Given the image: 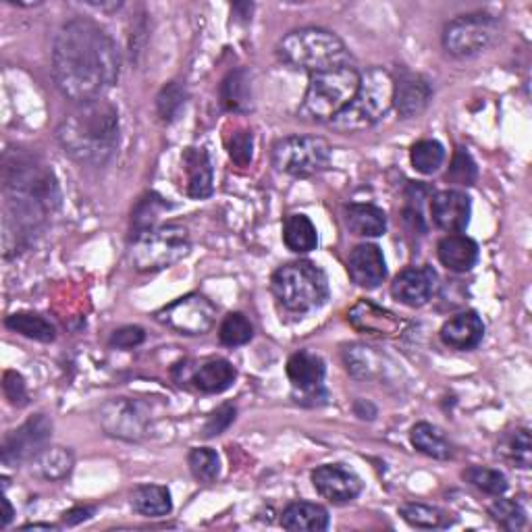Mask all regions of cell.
<instances>
[{
	"instance_id": "cell-1",
	"label": "cell",
	"mask_w": 532,
	"mask_h": 532,
	"mask_svg": "<svg viewBox=\"0 0 532 532\" xmlns=\"http://www.w3.org/2000/svg\"><path fill=\"white\" fill-rule=\"evenodd\" d=\"M121 57L115 40L90 19H73L57 34L52 75L73 104L104 98L119 79Z\"/></svg>"
},
{
	"instance_id": "cell-2",
	"label": "cell",
	"mask_w": 532,
	"mask_h": 532,
	"mask_svg": "<svg viewBox=\"0 0 532 532\" xmlns=\"http://www.w3.org/2000/svg\"><path fill=\"white\" fill-rule=\"evenodd\" d=\"M5 188V219L3 244L5 254L11 256L30 246L34 235L44 225L48 212L61 202L59 185L46 165L36 156L13 150L3 161Z\"/></svg>"
},
{
	"instance_id": "cell-3",
	"label": "cell",
	"mask_w": 532,
	"mask_h": 532,
	"mask_svg": "<svg viewBox=\"0 0 532 532\" xmlns=\"http://www.w3.org/2000/svg\"><path fill=\"white\" fill-rule=\"evenodd\" d=\"M65 154L86 167H104L119 146V113L106 98L79 102L57 127Z\"/></svg>"
},
{
	"instance_id": "cell-4",
	"label": "cell",
	"mask_w": 532,
	"mask_h": 532,
	"mask_svg": "<svg viewBox=\"0 0 532 532\" xmlns=\"http://www.w3.org/2000/svg\"><path fill=\"white\" fill-rule=\"evenodd\" d=\"M277 55L285 65L308 71L310 75L354 65L350 50L343 40L337 34L321 28H302L289 32L279 42Z\"/></svg>"
},
{
	"instance_id": "cell-5",
	"label": "cell",
	"mask_w": 532,
	"mask_h": 532,
	"mask_svg": "<svg viewBox=\"0 0 532 532\" xmlns=\"http://www.w3.org/2000/svg\"><path fill=\"white\" fill-rule=\"evenodd\" d=\"M273 296L291 314H308L329 300V279L321 266L310 260L287 262L273 273Z\"/></svg>"
},
{
	"instance_id": "cell-6",
	"label": "cell",
	"mask_w": 532,
	"mask_h": 532,
	"mask_svg": "<svg viewBox=\"0 0 532 532\" xmlns=\"http://www.w3.org/2000/svg\"><path fill=\"white\" fill-rule=\"evenodd\" d=\"M393 106V77L381 67L360 73V86L329 125L339 133H358L377 125Z\"/></svg>"
},
{
	"instance_id": "cell-7",
	"label": "cell",
	"mask_w": 532,
	"mask_h": 532,
	"mask_svg": "<svg viewBox=\"0 0 532 532\" xmlns=\"http://www.w3.org/2000/svg\"><path fill=\"white\" fill-rule=\"evenodd\" d=\"M360 86V71L354 65L312 73L298 117L308 123H329L354 98Z\"/></svg>"
},
{
	"instance_id": "cell-8",
	"label": "cell",
	"mask_w": 532,
	"mask_h": 532,
	"mask_svg": "<svg viewBox=\"0 0 532 532\" xmlns=\"http://www.w3.org/2000/svg\"><path fill=\"white\" fill-rule=\"evenodd\" d=\"M190 233L181 225L154 227L133 239L131 262L142 273L165 271L188 256Z\"/></svg>"
},
{
	"instance_id": "cell-9",
	"label": "cell",
	"mask_w": 532,
	"mask_h": 532,
	"mask_svg": "<svg viewBox=\"0 0 532 532\" xmlns=\"http://www.w3.org/2000/svg\"><path fill=\"white\" fill-rule=\"evenodd\" d=\"M273 165L279 173L308 179L331 165V146L316 136H289L273 146Z\"/></svg>"
},
{
	"instance_id": "cell-10",
	"label": "cell",
	"mask_w": 532,
	"mask_h": 532,
	"mask_svg": "<svg viewBox=\"0 0 532 532\" xmlns=\"http://www.w3.org/2000/svg\"><path fill=\"white\" fill-rule=\"evenodd\" d=\"M497 38V19L489 13H468L449 21L443 30V46L454 57H474Z\"/></svg>"
},
{
	"instance_id": "cell-11",
	"label": "cell",
	"mask_w": 532,
	"mask_h": 532,
	"mask_svg": "<svg viewBox=\"0 0 532 532\" xmlns=\"http://www.w3.org/2000/svg\"><path fill=\"white\" fill-rule=\"evenodd\" d=\"M98 422L106 435L127 443L144 441L152 429L148 408L138 399L129 397H115L102 404Z\"/></svg>"
},
{
	"instance_id": "cell-12",
	"label": "cell",
	"mask_w": 532,
	"mask_h": 532,
	"mask_svg": "<svg viewBox=\"0 0 532 532\" xmlns=\"http://www.w3.org/2000/svg\"><path fill=\"white\" fill-rule=\"evenodd\" d=\"M156 321L173 333L198 337L206 335L217 321V308L200 294H188L156 312Z\"/></svg>"
},
{
	"instance_id": "cell-13",
	"label": "cell",
	"mask_w": 532,
	"mask_h": 532,
	"mask_svg": "<svg viewBox=\"0 0 532 532\" xmlns=\"http://www.w3.org/2000/svg\"><path fill=\"white\" fill-rule=\"evenodd\" d=\"M325 362L321 356L312 352H296L287 360V377L294 385V397L302 406H321L327 402L325 381Z\"/></svg>"
},
{
	"instance_id": "cell-14",
	"label": "cell",
	"mask_w": 532,
	"mask_h": 532,
	"mask_svg": "<svg viewBox=\"0 0 532 532\" xmlns=\"http://www.w3.org/2000/svg\"><path fill=\"white\" fill-rule=\"evenodd\" d=\"M52 435V422L44 416H32L23 422L19 429L9 433L3 441V464L19 466L23 462H32L44 447H48Z\"/></svg>"
},
{
	"instance_id": "cell-15",
	"label": "cell",
	"mask_w": 532,
	"mask_h": 532,
	"mask_svg": "<svg viewBox=\"0 0 532 532\" xmlns=\"http://www.w3.org/2000/svg\"><path fill=\"white\" fill-rule=\"evenodd\" d=\"M316 493L335 505L354 501L362 493V481L356 472L343 464H325L312 472Z\"/></svg>"
},
{
	"instance_id": "cell-16",
	"label": "cell",
	"mask_w": 532,
	"mask_h": 532,
	"mask_svg": "<svg viewBox=\"0 0 532 532\" xmlns=\"http://www.w3.org/2000/svg\"><path fill=\"white\" fill-rule=\"evenodd\" d=\"M437 289V273L433 266H410L391 283V296L410 308L427 304Z\"/></svg>"
},
{
	"instance_id": "cell-17",
	"label": "cell",
	"mask_w": 532,
	"mask_h": 532,
	"mask_svg": "<svg viewBox=\"0 0 532 532\" xmlns=\"http://www.w3.org/2000/svg\"><path fill=\"white\" fill-rule=\"evenodd\" d=\"M472 215L470 196L460 190H443L431 198L433 223L447 233H462Z\"/></svg>"
},
{
	"instance_id": "cell-18",
	"label": "cell",
	"mask_w": 532,
	"mask_h": 532,
	"mask_svg": "<svg viewBox=\"0 0 532 532\" xmlns=\"http://www.w3.org/2000/svg\"><path fill=\"white\" fill-rule=\"evenodd\" d=\"M431 84L418 73H402L393 79V106L399 117H418L431 102Z\"/></svg>"
},
{
	"instance_id": "cell-19",
	"label": "cell",
	"mask_w": 532,
	"mask_h": 532,
	"mask_svg": "<svg viewBox=\"0 0 532 532\" xmlns=\"http://www.w3.org/2000/svg\"><path fill=\"white\" fill-rule=\"evenodd\" d=\"M348 273L360 287L375 289L387 277V264L383 252L375 244H360L348 258Z\"/></svg>"
},
{
	"instance_id": "cell-20",
	"label": "cell",
	"mask_w": 532,
	"mask_h": 532,
	"mask_svg": "<svg viewBox=\"0 0 532 532\" xmlns=\"http://www.w3.org/2000/svg\"><path fill=\"white\" fill-rule=\"evenodd\" d=\"M181 165L185 173V194L192 200H204L215 188V173H212V161L204 148H188L181 156Z\"/></svg>"
},
{
	"instance_id": "cell-21",
	"label": "cell",
	"mask_w": 532,
	"mask_h": 532,
	"mask_svg": "<svg viewBox=\"0 0 532 532\" xmlns=\"http://www.w3.org/2000/svg\"><path fill=\"white\" fill-rule=\"evenodd\" d=\"M348 318L352 327L364 335L393 337L399 333V329H402V321H399L393 312L372 304L370 300H360L350 310Z\"/></svg>"
},
{
	"instance_id": "cell-22",
	"label": "cell",
	"mask_w": 532,
	"mask_h": 532,
	"mask_svg": "<svg viewBox=\"0 0 532 532\" xmlns=\"http://www.w3.org/2000/svg\"><path fill=\"white\" fill-rule=\"evenodd\" d=\"M441 341L451 350H474L485 337L483 318L476 312H460L451 316L439 331Z\"/></svg>"
},
{
	"instance_id": "cell-23",
	"label": "cell",
	"mask_w": 532,
	"mask_h": 532,
	"mask_svg": "<svg viewBox=\"0 0 532 532\" xmlns=\"http://www.w3.org/2000/svg\"><path fill=\"white\" fill-rule=\"evenodd\" d=\"M437 256L447 271L468 273L478 260V244L466 235L451 233L439 242Z\"/></svg>"
},
{
	"instance_id": "cell-24",
	"label": "cell",
	"mask_w": 532,
	"mask_h": 532,
	"mask_svg": "<svg viewBox=\"0 0 532 532\" xmlns=\"http://www.w3.org/2000/svg\"><path fill=\"white\" fill-rule=\"evenodd\" d=\"M329 512L318 503H289L281 514V526L291 532H323L329 528Z\"/></svg>"
},
{
	"instance_id": "cell-25",
	"label": "cell",
	"mask_w": 532,
	"mask_h": 532,
	"mask_svg": "<svg viewBox=\"0 0 532 532\" xmlns=\"http://www.w3.org/2000/svg\"><path fill=\"white\" fill-rule=\"evenodd\" d=\"M188 381L194 383V387L202 393H223L235 381V368L229 360L212 358L192 370Z\"/></svg>"
},
{
	"instance_id": "cell-26",
	"label": "cell",
	"mask_w": 532,
	"mask_h": 532,
	"mask_svg": "<svg viewBox=\"0 0 532 532\" xmlns=\"http://www.w3.org/2000/svg\"><path fill=\"white\" fill-rule=\"evenodd\" d=\"M343 221L358 237H381L387 231V215L372 204H350L343 210Z\"/></svg>"
},
{
	"instance_id": "cell-27",
	"label": "cell",
	"mask_w": 532,
	"mask_h": 532,
	"mask_svg": "<svg viewBox=\"0 0 532 532\" xmlns=\"http://www.w3.org/2000/svg\"><path fill=\"white\" fill-rule=\"evenodd\" d=\"M75 458L65 447H44L40 454L32 460L34 476L48 483H59L67 478L73 470Z\"/></svg>"
},
{
	"instance_id": "cell-28",
	"label": "cell",
	"mask_w": 532,
	"mask_h": 532,
	"mask_svg": "<svg viewBox=\"0 0 532 532\" xmlns=\"http://www.w3.org/2000/svg\"><path fill=\"white\" fill-rule=\"evenodd\" d=\"M129 501L133 512L146 518H163L173 510L171 493L161 485H140L133 489Z\"/></svg>"
},
{
	"instance_id": "cell-29",
	"label": "cell",
	"mask_w": 532,
	"mask_h": 532,
	"mask_svg": "<svg viewBox=\"0 0 532 532\" xmlns=\"http://www.w3.org/2000/svg\"><path fill=\"white\" fill-rule=\"evenodd\" d=\"M410 441L420 454L429 456L433 460H449L454 456V447H451L449 439L443 435L441 429L433 427L431 422L414 424L410 431Z\"/></svg>"
},
{
	"instance_id": "cell-30",
	"label": "cell",
	"mask_w": 532,
	"mask_h": 532,
	"mask_svg": "<svg viewBox=\"0 0 532 532\" xmlns=\"http://www.w3.org/2000/svg\"><path fill=\"white\" fill-rule=\"evenodd\" d=\"M221 102L231 113H246L252 106V88L244 69L231 71L221 84Z\"/></svg>"
},
{
	"instance_id": "cell-31",
	"label": "cell",
	"mask_w": 532,
	"mask_h": 532,
	"mask_svg": "<svg viewBox=\"0 0 532 532\" xmlns=\"http://www.w3.org/2000/svg\"><path fill=\"white\" fill-rule=\"evenodd\" d=\"M283 242L296 254L312 252L318 246L316 227L306 215H291L283 225Z\"/></svg>"
},
{
	"instance_id": "cell-32",
	"label": "cell",
	"mask_w": 532,
	"mask_h": 532,
	"mask_svg": "<svg viewBox=\"0 0 532 532\" xmlns=\"http://www.w3.org/2000/svg\"><path fill=\"white\" fill-rule=\"evenodd\" d=\"M7 329L28 337V339H36L42 343H50L55 341L57 331L52 327L46 318L32 314V312H19V314H11L7 321H5Z\"/></svg>"
},
{
	"instance_id": "cell-33",
	"label": "cell",
	"mask_w": 532,
	"mask_h": 532,
	"mask_svg": "<svg viewBox=\"0 0 532 532\" xmlns=\"http://www.w3.org/2000/svg\"><path fill=\"white\" fill-rule=\"evenodd\" d=\"M399 516L416 528H443L451 522L443 510L427 503H404L399 508Z\"/></svg>"
},
{
	"instance_id": "cell-34",
	"label": "cell",
	"mask_w": 532,
	"mask_h": 532,
	"mask_svg": "<svg viewBox=\"0 0 532 532\" xmlns=\"http://www.w3.org/2000/svg\"><path fill=\"white\" fill-rule=\"evenodd\" d=\"M412 167L422 175H433L445 161V148L437 140H420L410 150Z\"/></svg>"
},
{
	"instance_id": "cell-35",
	"label": "cell",
	"mask_w": 532,
	"mask_h": 532,
	"mask_svg": "<svg viewBox=\"0 0 532 532\" xmlns=\"http://www.w3.org/2000/svg\"><path fill=\"white\" fill-rule=\"evenodd\" d=\"M464 481L468 485H472L474 489L483 491L487 495H503L508 491V478L503 476V472L493 470V468H485V466H470L464 470Z\"/></svg>"
},
{
	"instance_id": "cell-36",
	"label": "cell",
	"mask_w": 532,
	"mask_h": 532,
	"mask_svg": "<svg viewBox=\"0 0 532 532\" xmlns=\"http://www.w3.org/2000/svg\"><path fill=\"white\" fill-rule=\"evenodd\" d=\"M185 102H188V90L181 82H171L167 84L161 94L156 96V111L165 123H171L179 117V113L185 109Z\"/></svg>"
},
{
	"instance_id": "cell-37",
	"label": "cell",
	"mask_w": 532,
	"mask_h": 532,
	"mask_svg": "<svg viewBox=\"0 0 532 532\" xmlns=\"http://www.w3.org/2000/svg\"><path fill=\"white\" fill-rule=\"evenodd\" d=\"M489 516L505 530L518 532L526 526V510L514 499H495L489 505Z\"/></svg>"
},
{
	"instance_id": "cell-38",
	"label": "cell",
	"mask_w": 532,
	"mask_h": 532,
	"mask_svg": "<svg viewBox=\"0 0 532 532\" xmlns=\"http://www.w3.org/2000/svg\"><path fill=\"white\" fill-rule=\"evenodd\" d=\"M167 208H169V204L161 196L148 194L146 198H142L131 215V227L136 229V237L154 229L156 219L161 217V212Z\"/></svg>"
},
{
	"instance_id": "cell-39",
	"label": "cell",
	"mask_w": 532,
	"mask_h": 532,
	"mask_svg": "<svg viewBox=\"0 0 532 532\" xmlns=\"http://www.w3.org/2000/svg\"><path fill=\"white\" fill-rule=\"evenodd\" d=\"M188 464H190L194 478L200 483L217 481V476L221 474V460L217 456V451H212L208 447L192 449L188 456Z\"/></svg>"
},
{
	"instance_id": "cell-40",
	"label": "cell",
	"mask_w": 532,
	"mask_h": 532,
	"mask_svg": "<svg viewBox=\"0 0 532 532\" xmlns=\"http://www.w3.org/2000/svg\"><path fill=\"white\" fill-rule=\"evenodd\" d=\"M254 337V327L242 312H233L225 316L219 329V339L227 348H237V345H246Z\"/></svg>"
},
{
	"instance_id": "cell-41",
	"label": "cell",
	"mask_w": 532,
	"mask_h": 532,
	"mask_svg": "<svg viewBox=\"0 0 532 532\" xmlns=\"http://www.w3.org/2000/svg\"><path fill=\"white\" fill-rule=\"evenodd\" d=\"M501 454L518 468H530L532 464V441L528 429H518L510 437L503 439Z\"/></svg>"
},
{
	"instance_id": "cell-42",
	"label": "cell",
	"mask_w": 532,
	"mask_h": 532,
	"mask_svg": "<svg viewBox=\"0 0 532 532\" xmlns=\"http://www.w3.org/2000/svg\"><path fill=\"white\" fill-rule=\"evenodd\" d=\"M478 177V169H476V163L474 158L470 156L468 150L464 148H458L456 154H454V161H451V167L447 171V181L456 183V185H472Z\"/></svg>"
},
{
	"instance_id": "cell-43",
	"label": "cell",
	"mask_w": 532,
	"mask_h": 532,
	"mask_svg": "<svg viewBox=\"0 0 532 532\" xmlns=\"http://www.w3.org/2000/svg\"><path fill=\"white\" fill-rule=\"evenodd\" d=\"M227 150H229V158L237 167H248L252 163V156H254L252 131L237 129L227 142Z\"/></svg>"
},
{
	"instance_id": "cell-44",
	"label": "cell",
	"mask_w": 532,
	"mask_h": 532,
	"mask_svg": "<svg viewBox=\"0 0 532 532\" xmlns=\"http://www.w3.org/2000/svg\"><path fill=\"white\" fill-rule=\"evenodd\" d=\"M235 420V406L231 404H223L221 408H217L215 412H212L204 424V437H217L221 433H225L231 422Z\"/></svg>"
},
{
	"instance_id": "cell-45",
	"label": "cell",
	"mask_w": 532,
	"mask_h": 532,
	"mask_svg": "<svg viewBox=\"0 0 532 532\" xmlns=\"http://www.w3.org/2000/svg\"><path fill=\"white\" fill-rule=\"evenodd\" d=\"M3 389H5V395L9 402L13 406H25L28 404V389H25V381L23 377L19 375V372H5V379H3Z\"/></svg>"
},
{
	"instance_id": "cell-46",
	"label": "cell",
	"mask_w": 532,
	"mask_h": 532,
	"mask_svg": "<svg viewBox=\"0 0 532 532\" xmlns=\"http://www.w3.org/2000/svg\"><path fill=\"white\" fill-rule=\"evenodd\" d=\"M144 339H146V333L142 327H123L113 333L111 345H117V348L121 350H131V348H138L140 343H144Z\"/></svg>"
},
{
	"instance_id": "cell-47",
	"label": "cell",
	"mask_w": 532,
	"mask_h": 532,
	"mask_svg": "<svg viewBox=\"0 0 532 532\" xmlns=\"http://www.w3.org/2000/svg\"><path fill=\"white\" fill-rule=\"evenodd\" d=\"M94 516V508H73L63 514V524L65 526H75L79 522H86Z\"/></svg>"
},
{
	"instance_id": "cell-48",
	"label": "cell",
	"mask_w": 532,
	"mask_h": 532,
	"mask_svg": "<svg viewBox=\"0 0 532 532\" xmlns=\"http://www.w3.org/2000/svg\"><path fill=\"white\" fill-rule=\"evenodd\" d=\"M3 505H5V514H3V520H0V526L7 528L11 524V520H13V508H11L9 499H3Z\"/></svg>"
},
{
	"instance_id": "cell-49",
	"label": "cell",
	"mask_w": 532,
	"mask_h": 532,
	"mask_svg": "<svg viewBox=\"0 0 532 532\" xmlns=\"http://www.w3.org/2000/svg\"><path fill=\"white\" fill-rule=\"evenodd\" d=\"M25 530H30V528H48V530H52V528H55V526H52V524H28V526H23Z\"/></svg>"
}]
</instances>
